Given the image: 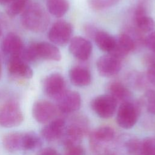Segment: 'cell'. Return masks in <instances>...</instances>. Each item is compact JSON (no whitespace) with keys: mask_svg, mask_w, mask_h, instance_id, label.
I'll return each mask as SVG.
<instances>
[{"mask_svg":"<svg viewBox=\"0 0 155 155\" xmlns=\"http://www.w3.org/2000/svg\"><path fill=\"white\" fill-rule=\"evenodd\" d=\"M48 22V17L44 10L36 4L30 5L22 16L23 25L33 31H41L45 30Z\"/></svg>","mask_w":155,"mask_h":155,"instance_id":"cell-1","label":"cell"},{"mask_svg":"<svg viewBox=\"0 0 155 155\" xmlns=\"http://www.w3.org/2000/svg\"><path fill=\"white\" fill-rule=\"evenodd\" d=\"M141 104H134L131 101L121 103L117 111L116 120L117 124L122 128H132L137 122L140 111Z\"/></svg>","mask_w":155,"mask_h":155,"instance_id":"cell-2","label":"cell"},{"mask_svg":"<svg viewBox=\"0 0 155 155\" xmlns=\"http://www.w3.org/2000/svg\"><path fill=\"white\" fill-rule=\"evenodd\" d=\"M23 120V114L16 103L8 102L0 107L1 126L5 128L17 127Z\"/></svg>","mask_w":155,"mask_h":155,"instance_id":"cell-3","label":"cell"},{"mask_svg":"<svg viewBox=\"0 0 155 155\" xmlns=\"http://www.w3.org/2000/svg\"><path fill=\"white\" fill-rule=\"evenodd\" d=\"M73 34V27L70 23L61 20L56 22L48 31L49 39L58 45H64L70 40Z\"/></svg>","mask_w":155,"mask_h":155,"instance_id":"cell-4","label":"cell"},{"mask_svg":"<svg viewBox=\"0 0 155 155\" xmlns=\"http://www.w3.org/2000/svg\"><path fill=\"white\" fill-rule=\"evenodd\" d=\"M117 102L110 94L100 95L95 97L91 103L93 110L100 117L110 118L114 114Z\"/></svg>","mask_w":155,"mask_h":155,"instance_id":"cell-5","label":"cell"},{"mask_svg":"<svg viewBox=\"0 0 155 155\" xmlns=\"http://www.w3.org/2000/svg\"><path fill=\"white\" fill-rule=\"evenodd\" d=\"M99 73L104 77H111L117 74L121 69V59L108 54L101 56L96 62Z\"/></svg>","mask_w":155,"mask_h":155,"instance_id":"cell-6","label":"cell"},{"mask_svg":"<svg viewBox=\"0 0 155 155\" xmlns=\"http://www.w3.org/2000/svg\"><path fill=\"white\" fill-rule=\"evenodd\" d=\"M88 127L84 118L76 119L67 128L64 144L66 146L79 144L83 136L87 133Z\"/></svg>","mask_w":155,"mask_h":155,"instance_id":"cell-7","label":"cell"},{"mask_svg":"<svg viewBox=\"0 0 155 155\" xmlns=\"http://www.w3.org/2000/svg\"><path fill=\"white\" fill-rule=\"evenodd\" d=\"M69 51L76 59L85 61L89 58L92 51L91 43L81 36H75L71 39Z\"/></svg>","mask_w":155,"mask_h":155,"instance_id":"cell-8","label":"cell"},{"mask_svg":"<svg viewBox=\"0 0 155 155\" xmlns=\"http://www.w3.org/2000/svg\"><path fill=\"white\" fill-rule=\"evenodd\" d=\"M114 137V131L110 127H101L90 135V145L94 151H98L101 149L104 143L111 141Z\"/></svg>","mask_w":155,"mask_h":155,"instance_id":"cell-9","label":"cell"},{"mask_svg":"<svg viewBox=\"0 0 155 155\" xmlns=\"http://www.w3.org/2000/svg\"><path fill=\"white\" fill-rule=\"evenodd\" d=\"M58 107L64 113H70L78 110L81 105L80 94L74 91H65L58 99Z\"/></svg>","mask_w":155,"mask_h":155,"instance_id":"cell-10","label":"cell"},{"mask_svg":"<svg viewBox=\"0 0 155 155\" xmlns=\"http://www.w3.org/2000/svg\"><path fill=\"white\" fill-rule=\"evenodd\" d=\"M115 45L110 53L115 57L121 59L131 51H133L136 45L133 38L127 33H123L115 37Z\"/></svg>","mask_w":155,"mask_h":155,"instance_id":"cell-11","label":"cell"},{"mask_svg":"<svg viewBox=\"0 0 155 155\" xmlns=\"http://www.w3.org/2000/svg\"><path fill=\"white\" fill-rule=\"evenodd\" d=\"M44 88L48 96L56 99L66 91L64 79L59 73H53L48 76L45 80Z\"/></svg>","mask_w":155,"mask_h":155,"instance_id":"cell-12","label":"cell"},{"mask_svg":"<svg viewBox=\"0 0 155 155\" xmlns=\"http://www.w3.org/2000/svg\"><path fill=\"white\" fill-rule=\"evenodd\" d=\"M56 108L51 102L46 101L36 102L33 107V116L35 120L41 124L50 121L56 114Z\"/></svg>","mask_w":155,"mask_h":155,"instance_id":"cell-13","label":"cell"},{"mask_svg":"<svg viewBox=\"0 0 155 155\" xmlns=\"http://www.w3.org/2000/svg\"><path fill=\"white\" fill-rule=\"evenodd\" d=\"M34 47L37 59L41 58L59 61L61 59V54L58 48L50 43L46 42L34 43Z\"/></svg>","mask_w":155,"mask_h":155,"instance_id":"cell-14","label":"cell"},{"mask_svg":"<svg viewBox=\"0 0 155 155\" xmlns=\"http://www.w3.org/2000/svg\"><path fill=\"white\" fill-rule=\"evenodd\" d=\"M134 21L136 29L140 33L151 32L155 28V22L146 14L142 6L137 7L134 14Z\"/></svg>","mask_w":155,"mask_h":155,"instance_id":"cell-15","label":"cell"},{"mask_svg":"<svg viewBox=\"0 0 155 155\" xmlns=\"http://www.w3.org/2000/svg\"><path fill=\"white\" fill-rule=\"evenodd\" d=\"M1 48L4 53L11 57L18 56L23 51V43L18 35L9 33L3 39Z\"/></svg>","mask_w":155,"mask_h":155,"instance_id":"cell-16","label":"cell"},{"mask_svg":"<svg viewBox=\"0 0 155 155\" xmlns=\"http://www.w3.org/2000/svg\"><path fill=\"white\" fill-rule=\"evenodd\" d=\"M8 70L13 75L30 79L33 76L32 69L18 56H12L8 62Z\"/></svg>","mask_w":155,"mask_h":155,"instance_id":"cell-17","label":"cell"},{"mask_svg":"<svg viewBox=\"0 0 155 155\" xmlns=\"http://www.w3.org/2000/svg\"><path fill=\"white\" fill-rule=\"evenodd\" d=\"M64 128V120L62 119H56L43 127L41 130V134L45 139L48 141H53L59 139L62 136Z\"/></svg>","mask_w":155,"mask_h":155,"instance_id":"cell-18","label":"cell"},{"mask_svg":"<svg viewBox=\"0 0 155 155\" xmlns=\"http://www.w3.org/2000/svg\"><path fill=\"white\" fill-rule=\"evenodd\" d=\"M69 78L72 84L78 87L87 86L90 84L91 80L89 70L81 66L71 68L69 71Z\"/></svg>","mask_w":155,"mask_h":155,"instance_id":"cell-19","label":"cell"},{"mask_svg":"<svg viewBox=\"0 0 155 155\" xmlns=\"http://www.w3.org/2000/svg\"><path fill=\"white\" fill-rule=\"evenodd\" d=\"M109 94L112 96L117 102L130 101L131 93L130 91L121 82H113L108 86Z\"/></svg>","mask_w":155,"mask_h":155,"instance_id":"cell-20","label":"cell"},{"mask_svg":"<svg viewBox=\"0 0 155 155\" xmlns=\"http://www.w3.org/2000/svg\"><path fill=\"white\" fill-rule=\"evenodd\" d=\"M96 45L102 51L110 53L115 45V37L106 31L97 30L93 37Z\"/></svg>","mask_w":155,"mask_h":155,"instance_id":"cell-21","label":"cell"},{"mask_svg":"<svg viewBox=\"0 0 155 155\" xmlns=\"http://www.w3.org/2000/svg\"><path fill=\"white\" fill-rule=\"evenodd\" d=\"M23 134L13 132L5 134L2 139V144L4 148L12 152L22 150Z\"/></svg>","mask_w":155,"mask_h":155,"instance_id":"cell-22","label":"cell"},{"mask_svg":"<svg viewBox=\"0 0 155 155\" xmlns=\"http://www.w3.org/2000/svg\"><path fill=\"white\" fill-rule=\"evenodd\" d=\"M47 7L48 12L52 15L60 18L68 11L69 4L67 0H48Z\"/></svg>","mask_w":155,"mask_h":155,"instance_id":"cell-23","label":"cell"},{"mask_svg":"<svg viewBox=\"0 0 155 155\" xmlns=\"http://www.w3.org/2000/svg\"><path fill=\"white\" fill-rule=\"evenodd\" d=\"M28 0H12L7 8V13L10 16H15L21 12Z\"/></svg>","mask_w":155,"mask_h":155,"instance_id":"cell-24","label":"cell"},{"mask_svg":"<svg viewBox=\"0 0 155 155\" xmlns=\"http://www.w3.org/2000/svg\"><path fill=\"white\" fill-rule=\"evenodd\" d=\"M125 147L130 155H142V141L131 138L125 143Z\"/></svg>","mask_w":155,"mask_h":155,"instance_id":"cell-25","label":"cell"},{"mask_svg":"<svg viewBox=\"0 0 155 155\" xmlns=\"http://www.w3.org/2000/svg\"><path fill=\"white\" fill-rule=\"evenodd\" d=\"M39 139L36 136L31 133H24L22 137V150H30L35 148L39 143Z\"/></svg>","mask_w":155,"mask_h":155,"instance_id":"cell-26","label":"cell"},{"mask_svg":"<svg viewBox=\"0 0 155 155\" xmlns=\"http://www.w3.org/2000/svg\"><path fill=\"white\" fill-rule=\"evenodd\" d=\"M120 0H89L90 7L94 10H99L111 7L117 4Z\"/></svg>","mask_w":155,"mask_h":155,"instance_id":"cell-27","label":"cell"},{"mask_svg":"<svg viewBox=\"0 0 155 155\" xmlns=\"http://www.w3.org/2000/svg\"><path fill=\"white\" fill-rule=\"evenodd\" d=\"M142 155H155V138L148 137L142 141Z\"/></svg>","mask_w":155,"mask_h":155,"instance_id":"cell-28","label":"cell"},{"mask_svg":"<svg viewBox=\"0 0 155 155\" xmlns=\"http://www.w3.org/2000/svg\"><path fill=\"white\" fill-rule=\"evenodd\" d=\"M65 155H84L85 151L83 147L79 144L71 145L65 147Z\"/></svg>","mask_w":155,"mask_h":155,"instance_id":"cell-29","label":"cell"},{"mask_svg":"<svg viewBox=\"0 0 155 155\" xmlns=\"http://www.w3.org/2000/svg\"><path fill=\"white\" fill-rule=\"evenodd\" d=\"M144 44L153 52H155V31L150 32L144 39Z\"/></svg>","mask_w":155,"mask_h":155,"instance_id":"cell-30","label":"cell"},{"mask_svg":"<svg viewBox=\"0 0 155 155\" xmlns=\"http://www.w3.org/2000/svg\"><path fill=\"white\" fill-rule=\"evenodd\" d=\"M147 78L151 84L155 86V64L148 66Z\"/></svg>","mask_w":155,"mask_h":155,"instance_id":"cell-31","label":"cell"},{"mask_svg":"<svg viewBox=\"0 0 155 155\" xmlns=\"http://www.w3.org/2000/svg\"><path fill=\"white\" fill-rule=\"evenodd\" d=\"M144 61L148 66L155 64V52H153L147 54L144 58Z\"/></svg>","mask_w":155,"mask_h":155,"instance_id":"cell-32","label":"cell"},{"mask_svg":"<svg viewBox=\"0 0 155 155\" xmlns=\"http://www.w3.org/2000/svg\"><path fill=\"white\" fill-rule=\"evenodd\" d=\"M38 155H58L56 151L51 148H46L42 150Z\"/></svg>","mask_w":155,"mask_h":155,"instance_id":"cell-33","label":"cell"},{"mask_svg":"<svg viewBox=\"0 0 155 155\" xmlns=\"http://www.w3.org/2000/svg\"><path fill=\"white\" fill-rule=\"evenodd\" d=\"M12 0H0V4H8Z\"/></svg>","mask_w":155,"mask_h":155,"instance_id":"cell-34","label":"cell"},{"mask_svg":"<svg viewBox=\"0 0 155 155\" xmlns=\"http://www.w3.org/2000/svg\"><path fill=\"white\" fill-rule=\"evenodd\" d=\"M1 65H0V78H1Z\"/></svg>","mask_w":155,"mask_h":155,"instance_id":"cell-35","label":"cell"},{"mask_svg":"<svg viewBox=\"0 0 155 155\" xmlns=\"http://www.w3.org/2000/svg\"><path fill=\"white\" fill-rule=\"evenodd\" d=\"M1 33H2V30H1V26H0V36L1 35Z\"/></svg>","mask_w":155,"mask_h":155,"instance_id":"cell-36","label":"cell"}]
</instances>
